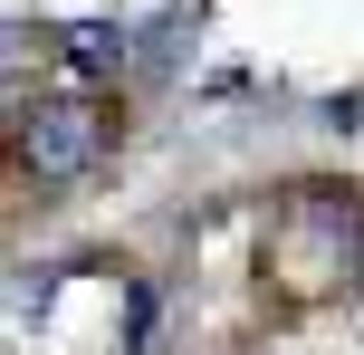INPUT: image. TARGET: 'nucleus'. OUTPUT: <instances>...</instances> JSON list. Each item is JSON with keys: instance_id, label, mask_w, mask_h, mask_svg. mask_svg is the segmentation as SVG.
<instances>
[{"instance_id": "nucleus-1", "label": "nucleus", "mask_w": 364, "mask_h": 355, "mask_svg": "<svg viewBox=\"0 0 364 355\" xmlns=\"http://www.w3.org/2000/svg\"><path fill=\"white\" fill-rule=\"evenodd\" d=\"M29 164H38V183H77V173L96 164V115L77 106V96H48V106L29 115Z\"/></svg>"}]
</instances>
